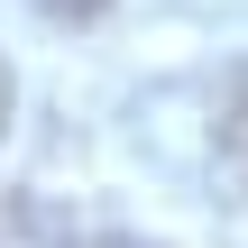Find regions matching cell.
<instances>
[{"label": "cell", "instance_id": "obj_1", "mask_svg": "<svg viewBox=\"0 0 248 248\" xmlns=\"http://www.w3.org/2000/svg\"><path fill=\"white\" fill-rule=\"evenodd\" d=\"M212 156H221V184L248 202V64L221 83V120H212Z\"/></svg>", "mask_w": 248, "mask_h": 248}, {"label": "cell", "instance_id": "obj_2", "mask_svg": "<svg viewBox=\"0 0 248 248\" xmlns=\"http://www.w3.org/2000/svg\"><path fill=\"white\" fill-rule=\"evenodd\" d=\"M28 9H46V18H55V28H83V18H101V9H110V0H28Z\"/></svg>", "mask_w": 248, "mask_h": 248}, {"label": "cell", "instance_id": "obj_3", "mask_svg": "<svg viewBox=\"0 0 248 248\" xmlns=\"http://www.w3.org/2000/svg\"><path fill=\"white\" fill-rule=\"evenodd\" d=\"M92 248H156V239H129V230H110V239H92Z\"/></svg>", "mask_w": 248, "mask_h": 248}]
</instances>
